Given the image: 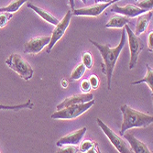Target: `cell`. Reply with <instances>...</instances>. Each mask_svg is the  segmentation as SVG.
<instances>
[{
  "label": "cell",
  "mask_w": 153,
  "mask_h": 153,
  "mask_svg": "<svg viewBox=\"0 0 153 153\" xmlns=\"http://www.w3.org/2000/svg\"><path fill=\"white\" fill-rule=\"evenodd\" d=\"M129 23V18L122 15H117L111 19L106 24V29H122Z\"/></svg>",
  "instance_id": "2e32d148"
},
{
  "label": "cell",
  "mask_w": 153,
  "mask_h": 153,
  "mask_svg": "<svg viewBox=\"0 0 153 153\" xmlns=\"http://www.w3.org/2000/svg\"><path fill=\"white\" fill-rule=\"evenodd\" d=\"M125 30L128 33V45H129V50H130V62H129V69L135 68L138 55L141 52V51L144 49V43L140 38H138L129 27V26L127 24L125 26Z\"/></svg>",
  "instance_id": "5b68a950"
},
{
  "label": "cell",
  "mask_w": 153,
  "mask_h": 153,
  "mask_svg": "<svg viewBox=\"0 0 153 153\" xmlns=\"http://www.w3.org/2000/svg\"><path fill=\"white\" fill-rule=\"evenodd\" d=\"M62 148V149L59 152H62V153H75V152H78V149L75 148V146H73V145H66V146H63Z\"/></svg>",
  "instance_id": "484cf974"
},
{
  "label": "cell",
  "mask_w": 153,
  "mask_h": 153,
  "mask_svg": "<svg viewBox=\"0 0 153 153\" xmlns=\"http://www.w3.org/2000/svg\"><path fill=\"white\" fill-rule=\"evenodd\" d=\"M13 17V13L9 12H0V29L4 27L8 21L12 19Z\"/></svg>",
  "instance_id": "603a6c76"
},
{
  "label": "cell",
  "mask_w": 153,
  "mask_h": 153,
  "mask_svg": "<svg viewBox=\"0 0 153 153\" xmlns=\"http://www.w3.org/2000/svg\"><path fill=\"white\" fill-rule=\"evenodd\" d=\"M51 37H37L27 41L24 45V52L30 54H37L43 50L50 43Z\"/></svg>",
  "instance_id": "9c48e42d"
},
{
  "label": "cell",
  "mask_w": 153,
  "mask_h": 153,
  "mask_svg": "<svg viewBox=\"0 0 153 153\" xmlns=\"http://www.w3.org/2000/svg\"><path fill=\"white\" fill-rule=\"evenodd\" d=\"M34 107V104L31 102V100H27V103L20 104V105H5L0 104V110H14L18 111L20 109L27 108V109H32Z\"/></svg>",
  "instance_id": "d6986e66"
},
{
  "label": "cell",
  "mask_w": 153,
  "mask_h": 153,
  "mask_svg": "<svg viewBox=\"0 0 153 153\" xmlns=\"http://www.w3.org/2000/svg\"><path fill=\"white\" fill-rule=\"evenodd\" d=\"M94 99V94L89 93H85V94H74L70 97H67L66 99H64L61 104H59L56 108L57 110H60L62 108L67 107L69 105H77V104H82L86 103Z\"/></svg>",
  "instance_id": "7c38bea8"
},
{
  "label": "cell",
  "mask_w": 153,
  "mask_h": 153,
  "mask_svg": "<svg viewBox=\"0 0 153 153\" xmlns=\"http://www.w3.org/2000/svg\"><path fill=\"white\" fill-rule=\"evenodd\" d=\"M5 62L10 69L16 72L25 81H30L33 77L34 71L32 67L19 54L12 53Z\"/></svg>",
  "instance_id": "277c9868"
},
{
  "label": "cell",
  "mask_w": 153,
  "mask_h": 153,
  "mask_svg": "<svg viewBox=\"0 0 153 153\" xmlns=\"http://www.w3.org/2000/svg\"><path fill=\"white\" fill-rule=\"evenodd\" d=\"M97 125L99 126V128L102 129V131L105 133V135L107 137V138L110 140V142L113 144V146L117 149L118 152L120 153H129L131 152L130 149L128 148L127 142L122 140V137L117 136L112 129L109 127H107V125H105L100 118L96 119Z\"/></svg>",
  "instance_id": "8992f818"
},
{
  "label": "cell",
  "mask_w": 153,
  "mask_h": 153,
  "mask_svg": "<svg viewBox=\"0 0 153 153\" xmlns=\"http://www.w3.org/2000/svg\"><path fill=\"white\" fill-rule=\"evenodd\" d=\"M86 131H87V128L85 127L81 129L73 131L72 133H69L66 136L60 138V140L56 142V146L60 147V148L66 146V145L77 146L78 144H80L82 138L83 137V136H85Z\"/></svg>",
  "instance_id": "30bf717a"
},
{
  "label": "cell",
  "mask_w": 153,
  "mask_h": 153,
  "mask_svg": "<svg viewBox=\"0 0 153 153\" xmlns=\"http://www.w3.org/2000/svg\"><path fill=\"white\" fill-rule=\"evenodd\" d=\"M146 68H147V74H146L145 77L142 78L141 80L132 82L131 85H140V83H142V82L147 83L148 86L149 87V89L151 90V95H152V92H153V69L149 64H146Z\"/></svg>",
  "instance_id": "e0dca14e"
},
{
  "label": "cell",
  "mask_w": 153,
  "mask_h": 153,
  "mask_svg": "<svg viewBox=\"0 0 153 153\" xmlns=\"http://www.w3.org/2000/svg\"><path fill=\"white\" fill-rule=\"evenodd\" d=\"M82 2L85 4V3H86V0H82Z\"/></svg>",
  "instance_id": "1f68e13d"
},
{
  "label": "cell",
  "mask_w": 153,
  "mask_h": 153,
  "mask_svg": "<svg viewBox=\"0 0 153 153\" xmlns=\"http://www.w3.org/2000/svg\"><path fill=\"white\" fill-rule=\"evenodd\" d=\"M123 136L125 137V138H126V140H128V142L129 143V145L131 147V150L133 152H135V153H150L151 152L146 144L140 141L132 134L124 133Z\"/></svg>",
  "instance_id": "5bb4252c"
},
{
  "label": "cell",
  "mask_w": 153,
  "mask_h": 153,
  "mask_svg": "<svg viewBox=\"0 0 153 153\" xmlns=\"http://www.w3.org/2000/svg\"><path fill=\"white\" fill-rule=\"evenodd\" d=\"M82 64L85 66L86 69H91L93 67V57L90 52L88 51L83 52L82 56Z\"/></svg>",
  "instance_id": "7402d4cb"
},
{
  "label": "cell",
  "mask_w": 153,
  "mask_h": 153,
  "mask_svg": "<svg viewBox=\"0 0 153 153\" xmlns=\"http://www.w3.org/2000/svg\"><path fill=\"white\" fill-rule=\"evenodd\" d=\"M85 71H86V68L85 66L83 65L82 63L79 64L77 67H75V69L73 71L72 74H71V77H70V80L72 82L74 81H78L79 79H81L82 77V75L85 74Z\"/></svg>",
  "instance_id": "44dd1931"
},
{
  "label": "cell",
  "mask_w": 153,
  "mask_h": 153,
  "mask_svg": "<svg viewBox=\"0 0 153 153\" xmlns=\"http://www.w3.org/2000/svg\"><path fill=\"white\" fill-rule=\"evenodd\" d=\"M27 6L29 8L32 9L36 14H38L40 18H42L45 21H47V22H49V23H51L52 25H57L59 23V19H57L53 15H51L50 12H48V11H46V10H44L42 8H40V7H37V6H34L33 4H30V3H29Z\"/></svg>",
  "instance_id": "9a60e30c"
},
{
  "label": "cell",
  "mask_w": 153,
  "mask_h": 153,
  "mask_svg": "<svg viewBox=\"0 0 153 153\" xmlns=\"http://www.w3.org/2000/svg\"><path fill=\"white\" fill-rule=\"evenodd\" d=\"M137 7L143 8L145 10H152L153 7V0H143L137 4Z\"/></svg>",
  "instance_id": "cb8c5ba5"
},
{
  "label": "cell",
  "mask_w": 153,
  "mask_h": 153,
  "mask_svg": "<svg viewBox=\"0 0 153 153\" xmlns=\"http://www.w3.org/2000/svg\"><path fill=\"white\" fill-rule=\"evenodd\" d=\"M120 0H112V1L107 3H99L96 4L95 6L82 7L78 9H74L72 12V15L74 16H88V17H98L99 15L103 13V11L107 8L110 5H112Z\"/></svg>",
  "instance_id": "ba28073f"
},
{
  "label": "cell",
  "mask_w": 153,
  "mask_h": 153,
  "mask_svg": "<svg viewBox=\"0 0 153 153\" xmlns=\"http://www.w3.org/2000/svg\"><path fill=\"white\" fill-rule=\"evenodd\" d=\"M81 91L82 93H89L91 90H92V87H91V85L88 80H83L82 82H81Z\"/></svg>",
  "instance_id": "d4e9b609"
},
{
  "label": "cell",
  "mask_w": 153,
  "mask_h": 153,
  "mask_svg": "<svg viewBox=\"0 0 153 153\" xmlns=\"http://www.w3.org/2000/svg\"><path fill=\"white\" fill-rule=\"evenodd\" d=\"M88 81L90 82L92 89H97V88H98V86H99V79L96 75H91Z\"/></svg>",
  "instance_id": "4316f807"
},
{
  "label": "cell",
  "mask_w": 153,
  "mask_h": 153,
  "mask_svg": "<svg viewBox=\"0 0 153 153\" xmlns=\"http://www.w3.org/2000/svg\"><path fill=\"white\" fill-rule=\"evenodd\" d=\"M110 11L117 13V14H118V15L128 17V18H135V17H137V16L141 15V14L149 11V10H145L143 8L138 7L137 6H134L131 4H128L125 7H120V6L116 5L114 3L113 7L110 9Z\"/></svg>",
  "instance_id": "8fae6325"
},
{
  "label": "cell",
  "mask_w": 153,
  "mask_h": 153,
  "mask_svg": "<svg viewBox=\"0 0 153 153\" xmlns=\"http://www.w3.org/2000/svg\"><path fill=\"white\" fill-rule=\"evenodd\" d=\"M27 0H14L9 5L4 7H0V12H9V13H15L17 12L22 5H24Z\"/></svg>",
  "instance_id": "ac0fdd59"
},
{
  "label": "cell",
  "mask_w": 153,
  "mask_h": 153,
  "mask_svg": "<svg viewBox=\"0 0 153 153\" xmlns=\"http://www.w3.org/2000/svg\"><path fill=\"white\" fill-rule=\"evenodd\" d=\"M0 152H1V151H0Z\"/></svg>",
  "instance_id": "836d02e7"
},
{
  "label": "cell",
  "mask_w": 153,
  "mask_h": 153,
  "mask_svg": "<svg viewBox=\"0 0 153 153\" xmlns=\"http://www.w3.org/2000/svg\"><path fill=\"white\" fill-rule=\"evenodd\" d=\"M79 150L81 152H99L98 149H97V144L93 142L92 140H85L82 141L79 147Z\"/></svg>",
  "instance_id": "ffe728a7"
},
{
  "label": "cell",
  "mask_w": 153,
  "mask_h": 153,
  "mask_svg": "<svg viewBox=\"0 0 153 153\" xmlns=\"http://www.w3.org/2000/svg\"><path fill=\"white\" fill-rule=\"evenodd\" d=\"M148 48H149V51L152 52L153 50V31H150L148 37Z\"/></svg>",
  "instance_id": "83f0119b"
},
{
  "label": "cell",
  "mask_w": 153,
  "mask_h": 153,
  "mask_svg": "<svg viewBox=\"0 0 153 153\" xmlns=\"http://www.w3.org/2000/svg\"><path fill=\"white\" fill-rule=\"evenodd\" d=\"M61 85H62V88H67L68 85H69V81H68L67 79L63 78V79L61 81Z\"/></svg>",
  "instance_id": "f1b7e54d"
},
{
  "label": "cell",
  "mask_w": 153,
  "mask_h": 153,
  "mask_svg": "<svg viewBox=\"0 0 153 153\" xmlns=\"http://www.w3.org/2000/svg\"><path fill=\"white\" fill-rule=\"evenodd\" d=\"M120 111L123 116V122L120 129V136H123L127 130L134 128H147L153 122V117L137 111L128 105L120 106Z\"/></svg>",
  "instance_id": "7a4b0ae2"
},
{
  "label": "cell",
  "mask_w": 153,
  "mask_h": 153,
  "mask_svg": "<svg viewBox=\"0 0 153 153\" xmlns=\"http://www.w3.org/2000/svg\"><path fill=\"white\" fill-rule=\"evenodd\" d=\"M69 4H70L72 11H73L74 9V0H69Z\"/></svg>",
  "instance_id": "4dcf8cb0"
},
{
  "label": "cell",
  "mask_w": 153,
  "mask_h": 153,
  "mask_svg": "<svg viewBox=\"0 0 153 153\" xmlns=\"http://www.w3.org/2000/svg\"><path fill=\"white\" fill-rule=\"evenodd\" d=\"M135 1H138V0H135Z\"/></svg>",
  "instance_id": "d6a6232c"
},
{
  "label": "cell",
  "mask_w": 153,
  "mask_h": 153,
  "mask_svg": "<svg viewBox=\"0 0 153 153\" xmlns=\"http://www.w3.org/2000/svg\"><path fill=\"white\" fill-rule=\"evenodd\" d=\"M71 18H72V13L71 10L67 11V13L65 14L64 18L59 21V23L57 25H55V29L52 31V34L51 36V40H50V43L48 44V49H47V53H50L53 48V46L56 44L58 41L62 38V36L64 35L66 30L68 29L69 25H70L71 22Z\"/></svg>",
  "instance_id": "52a82bcc"
},
{
  "label": "cell",
  "mask_w": 153,
  "mask_h": 153,
  "mask_svg": "<svg viewBox=\"0 0 153 153\" xmlns=\"http://www.w3.org/2000/svg\"><path fill=\"white\" fill-rule=\"evenodd\" d=\"M112 1V0H95V4H99V3H107Z\"/></svg>",
  "instance_id": "f546056e"
},
{
  "label": "cell",
  "mask_w": 153,
  "mask_h": 153,
  "mask_svg": "<svg viewBox=\"0 0 153 153\" xmlns=\"http://www.w3.org/2000/svg\"><path fill=\"white\" fill-rule=\"evenodd\" d=\"M95 101L92 99L89 102L82 103V104H77V105H72L67 107L62 108L60 110H57L54 112L51 117L52 119H63V120H69V119H74L83 113H85L87 110H89L94 105Z\"/></svg>",
  "instance_id": "3957f363"
},
{
  "label": "cell",
  "mask_w": 153,
  "mask_h": 153,
  "mask_svg": "<svg viewBox=\"0 0 153 153\" xmlns=\"http://www.w3.org/2000/svg\"><path fill=\"white\" fill-rule=\"evenodd\" d=\"M152 10H149L147 11V13H143L141 15L137 16V25H136V30H135V34L137 36L140 35L142 33H144L149 24V21L152 18Z\"/></svg>",
  "instance_id": "4fadbf2b"
},
{
  "label": "cell",
  "mask_w": 153,
  "mask_h": 153,
  "mask_svg": "<svg viewBox=\"0 0 153 153\" xmlns=\"http://www.w3.org/2000/svg\"><path fill=\"white\" fill-rule=\"evenodd\" d=\"M89 41L94 46H95V48L99 51L101 54L102 59H103V62L101 64L102 73L106 76L107 89L111 90V82H112V76L114 73L115 65L118 60V57L125 44H126V30H123L120 42L115 48H111L108 44L102 45L92 39H89Z\"/></svg>",
  "instance_id": "6da1fadb"
}]
</instances>
